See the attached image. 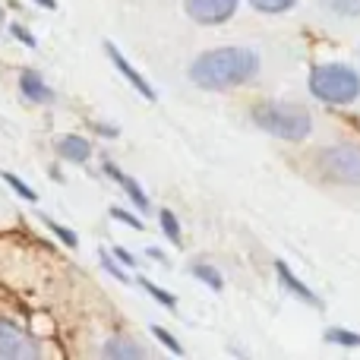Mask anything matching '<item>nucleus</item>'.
I'll list each match as a JSON object with an SVG mask.
<instances>
[{
    "mask_svg": "<svg viewBox=\"0 0 360 360\" xmlns=\"http://www.w3.org/2000/svg\"><path fill=\"white\" fill-rule=\"evenodd\" d=\"M190 82L205 92H221V89H234L250 82L259 73V57L250 48H215L199 54L190 63Z\"/></svg>",
    "mask_w": 360,
    "mask_h": 360,
    "instance_id": "f257e3e1",
    "label": "nucleus"
},
{
    "mask_svg": "<svg viewBox=\"0 0 360 360\" xmlns=\"http://www.w3.org/2000/svg\"><path fill=\"white\" fill-rule=\"evenodd\" d=\"M253 124L259 127L262 133H272L278 139H288V143H297V139H307L313 130V117L310 111L297 105H278V101H266V105L253 108Z\"/></svg>",
    "mask_w": 360,
    "mask_h": 360,
    "instance_id": "f03ea898",
    "label": "nucleus"
},
{
    "mask_svg": "<svg viewBox=\"0 0 360 360\" xmlns=\"http://www.w3.org/2000/svg\"><path fill=\"white\" fill-rule=\"evenodd\" d=\"M310 92L326 105H351L360 98V76L348 63H319L310 73Z\"/></svg>",
    "mask_w": 360,
    "mask_h": 360,
    "instance_id": "7ed1b4c3",
    "label": "nucleus"
},
{
    "mask_svg": "<svg viewBox=\"0 0 360 360\" xmlns=\"http://www.w3.org/2000/svg\"><path fill=\"white\" fill-rule=\"evenodd\" d=\"M319 171L335 184H360V146L338 143L319 152Z\"/></svg>",
    "mask_w": 360,
    "mask_h": 360,
    "instance_id": "20e7f679",
    "label": "nucleus"
},
{
    "mask_svg": "<svg viewBox=\"0 0 360 360\" xmlns=\"http://www.w3.org/2000/svg\"><path fill=\"white\" fill-rule=\"evenodd\" d=\"M0 357L4 360H25L38 357V345L25 335L19 326H13L10 319H0Z\"/></svg>",
    "mask_w": 360,
    "mask_h": 360,
    "instance_id": "39448f33",
    "label": "nucleus"
},
{
    "mask_svg": "<svg viewBox=\"0 0 360 360\" xmlns=\"http://www.w3.org/2000/svg\"><path fill=\"white\" fill-rule=\"evenodd\" d=\"M186 16L199 25H221L234 16L237 0H184Z\"/></svg>",
    "mask_w": 360,
    "mask_h": 360,
    "instance_id": "423d86ee",
    "label": "nucleus"
},
{
    "mask_svg": "<svg viewBox=\"0 0 360 360\" xmlns=\"http://www.w3.org/2000/svg\"><path fill=\"white\" fill-rule=\"evenodd\" d=\"M105 54H108V57H111V63H114V67H117V70H120V76H124V79H127V82H130V86H133V89H136V92H139V95H143V98H146V101H155V98H158V95H155V89H152V86H149V82H146V76H143V73H139V70H136V67H133V63H130V60H127V57H124V54H120V48H117V44H114V41H105Z\"/></svg>",
    "mask_w": 360,
    "mask_h": 360,
    "instance_id": "0eeeda50",
    "label": "nucleus"
},
{
    "mask_svg": "<svg viewBox=\"0 0 360 360\" xmlns=\"http://www.w3.org/2000/svg\"><path fill=\"white\" fill-rule=\"evenodd\" d=\"M275 272H278V281L285 285V291H291L297 300H304V304H310V307H316V310H323V300L316 297V294L310 291V288L304 285V281L297 278V275L288 269V262L285 259H275Z\"/></svg>",
    "mask_w": 360,
    "mask_h": 360,
    "instance_id": "6e6552de",
    "label": "nucleus"
},
{
    "mask_svg": "<svg viewBox=\"0 0 360 360\" xmlns=\"http://www.w3.org/2000/svg\"><path fill=\"white\" fill-rule=\"evenodd\" d=\"M19 92H22L32 105H51V101H54V89H51L35 70H22V73H19Z\"/></svg>",
    "mask_w": 360,
    "mask_h": 360,
    "instance_id": "1a4fd4ad",
    "label": "nucleus"
},
{
    "mask_svg": "<svg viewBox=\"0 0 360 360\" xmlns=\"http://www.w3.org/2000/svg\"><path fill=\"white\" fill-rule=\"evenodd\" d=\"M101 354L111 357V360H143V357H149V354H146L143 345H136L133 338H127V335H114V338H108L105 348H101Z\"/></svg>",
    "mask_w": 360,
    "mask_h": 360,
    "instance_id": "9d476101",
    "label": "nucleus"
},
{
    "mask_svg": "<svg viewBox=\"0 0 360 360\" xmlns=\"http://www.w3.org/2000/svg\"><path fill=\"white\" fill-rule=\"evenodd\" d=\"M105 171H108V174H111L114 180H117L120 186H124V193L133 199V205H136L139 212H149V196H146V190L136 184V180H133V177H127L124 171H117V168H114V165H105Z\"/></svg>",
    "mask_w": 360,
    "mask_h": 360,
    "instance_id": "9b49d317",
    "label": "nucleus"
},
{
    "mask_svg": "<svg viewBox=\"0 0 360 360\" xmlns=\"http://www.w3.org/2000/svg\"><path fill=\"white\" fill-rule=\"evenodd\" d=\"M57 152H60V158H67V162L86 165L89 155H92V146H89V139H82V136H63L60 143H57Z\"/></svg>",
    "mask_w": 360,
    "mask_h": 360,
    "instance_id": "f8f14e48",
    "label": "nucleus"
},
{
    "mask_svg": "<svg viewBox=\"0 0 360 360\" xmlns=\"http://www.w3.org/2000/svg\"><path fill=\"white\" fill-rule=\"evenodd\" d=\"M190 272L196 275L202 285H209L212 291H221L224 288V278H221V272H218L215 266H209V262H196V266H190Z\"/></svg>",
    "mask_w": 360,
    "mask_h": 360,
    "instance_id": "ddd939ff",
    "label": "nucleus"
},
{
    "mask_svg": "<svg viewBox=\"0 0 360 360\" xmlns=\"http://www.w3.org/2000/svg\"><path fill=\"white\" fill-rule=\"evenodd\" d=\"M326 342L329 345H342V348H360V335L351 329H342V326H332V329H326Z\"/></svg>",
    "mask_w": 360,
    "mask_h": 360,
    "instance_id": "4468645a",
    "label": "nucleus"
},
{
    "mask_svg": "<svg viewBox=\"0 0 360 360\" xmlns=\"http://www.w3.org/2000/svg\"><path fill=\"white\" fill-rule=\"evenodd\" d=\"M329 13L335 16H345V19H357L360 16V0H319Z\"/></svg>",
    "mask_w": 360,
    "mask_h": 360,
    "instance_id": "2eb2a0df",
    "label": "nucleus"
},
{
    "mask_svg": "<svg viewBox=\"0 0 360 360\" xmlns=\"http://www.w3.org/2000/svg\"><path fill=\"white\" fill-rule=\"evenodd\" d=\"M158 221H162L165 237H168L174 247H180V243H184V237H180V221H177L174 212H171V209H162V212H158Z\"/></svg>",
    "mask_w": 360,
    "mask_h": 360,
    "instance_id": "dca6fc26",
    "label": "nucleus"
},
{
    "mask_svg": "<svg viewBox=\"0 0 360 360\" xmlns=\"http://www.w3.org/2000/svg\"><path fill=\"white\" fill-rule=\"evenodd\" d=\"M0 180H4V184H10V190H13V193H19V196L25 199V202H38V193L32 190V186L25 184L22 177L13 174V171H4V174H0Z\"/></svg>",
    "mask_w": 360,
    "mask_h": 360,
    "instance_id": "f3484780",
    "label": "nucleus"
},
{
    "mask_svg": "<svg viewBox=\"0 0 360 360\" xmlns=\"http://www.w3.org/2000/svg\"><path fill=\"white\" fill-rule=\"evenodd\" d=\"M139 285L146 288V294H152V297H155L158 304H165V307H168V310H174V307H177V297H174V294L162 291V288H158L155 281H149V278H139Z\"/></svg>",
    "mask_w": 360,
    "mask_h": 360,
    "instance_id": "a211bd4d",
    "label": "nucleus"
},
{
    "mask_svg": "<svg viewBox=\"0 0 360 360\" xmlns=\"http://www.w3.org/2000/svg\"><path fill=\"white\" fill-rule=\"evenodd\" d=\"M41 221H44V228H51V231H54V234L60 237V240L67 243L70 250H76V247H79V237H76V234H73V231H70V228H63V224H57L54 218H44V215H41Z\"/></svg>",
    "mask_w": 360,
    "mask_h": 360,
    "instance_id": "6ab92c4d",
    "label": "nucleus"
},
{
    "mask_svg": "<svg viewBox=\"0 0 360 360\" xmlns=\"http://www.w3.org/2000/svg\"><path fill=\"white\" fill-rule=\"evenodd\" d=\"M297 0H250V6H256L259 13H288Z\"/></svg>",
    "mask_w": 360,
    "mask_h": 360,
    "instance_id": "aec40b11",
    "label": "nucleus"
},
{
    "mask_svg": "<svg viewBox=\"0 0 360 360\" xmlns=\"http://www.w3.org/2000/svg\"><path fill=\"white\" fill-rule=\"evenodd\" d=\"M152 335H155V338H158V342H162V345H165V348H168V351H171V354H177V357H180V354H184V345H180V342H177V338H174V335H171V332H168V329H162V326H152Z\"/></svg>",
    "mask_w": 360,
    "mask_h": 360,
    "instance_id": "412c9836",
    "label": "nucleus"
},
{
    "mask_svg": "<svg viewBox=\"0 0 360 360\" xmlns=\"http://www.w3.org/2000/svg\"><path fill=\"white\" fill-rule=\"evenodd\" d=\"M111 218L114 221H124V224H130V228H143V221H139L136 215H130V212H124V209H111Z\"/></svg>",
    "mask_w": 360,
    "mask_h": 360,
    "instance_id": "4be33fe9",
    "label": "nucleus"
},
{
    "mask_svg": "<svg viewBox=\"0 0 360 360\" xmlns=\"http://www.w3.org/2000/svg\"><path fill=\"white\" fill-rule=\"evenodd\" d=\"M111 256H114V253H108V250H105V253H101V266H105V269H108V272H111V275H114V278H117V281H120V285H127V275H124V272H120V269H117V266H114V262H111Z\"/></svg>",
    "mask_w": 360,
    "mask_h": 360,
    "instance_id": "5701e85b",
    "label": "nucleus"
},
{
    "mask_svg": "<svg viewBox=\"0 0 360 360\" xmlns=\"http://www.w3.org/2000/svg\"><path fill=\"white\" fill-rule=\"evenodd\" d=\"M10 32H13V38H16V41L29 44V48H35V44H38V41H35V35H29V29H22V25H19V22H16V25H13V29H10Z\"/></svg>",
    "mask_w": 360,
    "mask_h": 360,
    "instance_id": "b1692460",
    "label": "nucleus"
},
{
    "mask_svg": "<svg viewBox=\"0 0 360 360\" xmlns=\"http://www.w3.org/2000/svg\"><path fill=\"white\" fill-rule=\"evenodd\" d=\"M111 253H114V259H120V262H124V266H133V262H136V259H133V256H130V253H127V250H124V247H114V250H111Z\"/></svg>",
    "mask_w": 360,
    "mask_h": 360,
    "instance_id": "393cba45",
    "label": "nucleus"
},
{
    "mask_svg": "<svg viewBox=\"0 0 360 360\" xmlns=\"http://www.w3.org/2000/svg\"><path fill=\"white\" fill-rule=\"evenodd\" d=\"M95 130H101V136H117V127H105V124H95Z\"/></svg>",
    "mask_w": 360,
    "mask_h": 360,
    "instance_id": "a878e982",
    "label": "nucleus"
},
{
    "mask_svg": "<svg viewBox=\"0 0 360 360\" xmlns=\"http://www.w3.org/2000/svg\"><path fill=\"white\" fill-rule=\"evenodd\" d=\"M38 6H44V10H57V0H35Z\"/></svg>",
    "mask_w": 360,
    "mask_h": 360,
    "instance_id": "bb28decb",
    "label": "nucleus"
}]
</instances>
